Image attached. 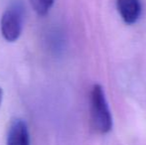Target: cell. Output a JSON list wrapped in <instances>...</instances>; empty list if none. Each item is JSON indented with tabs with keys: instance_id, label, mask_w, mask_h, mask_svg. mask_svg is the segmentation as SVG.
<instances>
[{
	"instance_id": "cell-1",
	"label": "cell",
	"mask_w": 146,
	"mask_h": 145,
	"mask_svg": "<svg viewBox=\"0 0 146 145\" xmlns=\"http://www.w3.org/2000/svg\"><path fill=\"white\" fill-rule=\"evenodd\" d=\"M90 121L94 129L100 134H106L112 128V117L100 85H94L90 93Z\"/></svg>"
},
{
	"instance_id": "cell-2",
	"label": "cell",
	"mask_w": 146,
	"mask_h": 145,
	"mask_svg": "<svg viewBox=\"0 0 146 145\" xmlns=\"http://www.w3.org/2000/svg\"><path fill=\"white\" fill-rule=\"evenodd\" d=\"M24 10L19 2L12 4L4 11L0 20V29L3 38L7 42H15L23 31Z\"/></svg>"
},
{
	"instance_id": "cell-3",
	"label": "cell",
	"mask_w": 146,
	"mask_h": 145,
	"mask_svg": "<svg viewBox=\"0 0 146 145\" xmlns=\"http://www.w3.org/2000/svg\"><path fill=\"white\" fill-rule=\"evenodd\" d=\"M6 145H31L27 123L21 118H13L8 127Z\"/></svg>"
},
{
	"instance_id": "cell-4",
	"label": "cell",
	"mask_w": 146,
	"mask_h": 145,
	"mask_svg": "<svg viewBox=\"0 0 146 145\" xmlns=\"http://www.w3.org/2000/svg\"><path fill=\"white\" fill-rule=\"evenodd\" d=\"M116 7L121 19L126 24L137 22L142 10L139 0H116Z\"/></svg>"
},
{
	"instance_id": "cell-5",
	"label": "cell",
	"mask_w": 146,
	"mask_h": 145,
	"mask_svg": "<svg viewBox=\"0 0 146 145\" xmlns=\"http://www.w3.org/2000/svg\"><path fill=\"white\" fill-rule=\"evenodd\" d=\"M55 0H31L33 9L38 15L45 16L54 5Z\"/></svg>"
},
{
	"instance_id": "cell-6",
	"label": "cell",
	"mask_w": 146,
	"mask_h": 145,
	"mask_svg": "<svg viewBox=\"0 0 146 145\" xmlns=\"http://www.w3.org/2000/svg\"><path fill=\"white\" fill-rule=\"evenodd\" d=\"M2 95H3V91H2V89L0 87V105L2 103Z\"/></svg>"
}]
</instances>
